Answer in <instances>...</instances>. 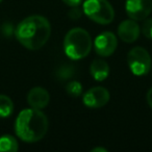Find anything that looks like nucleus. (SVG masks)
<instances>
[{
    "instance_id": "20",
    "label": "nucleus",
    "mask_w": 152,
    "mask_h": 152,
    "mask_svg": "<svg viewBox=\"0 0 152 152\" xmlns=\"http://www.w3.org/2000/svg\"><path fill=\"white\" fill-rule=\"evenodd\" d=\"M92 152H107V149L103 147H95L92 149Z\"/></svg>"
},
{
    "instance_id": "1",
    "label": "nucleus",
    "mask_w": 152,
    "mask_h": 152,
    "mask_svg": "<svg viewBox=\"0 0 152 152\" xmlns=\"http://www.w3.org/2000/svg\"><path fill=\"white\" fill-rule=\"evenodd\" d=\"M50 34V23L47 18L40 15L29 16L23 19L15 30L18 42L29 50H39L45 46Z\"/></svg>"
},
{
    "instance_id": "13",
    "label": "nucleus",
    "mask_w": 152,
    "mask_h": 152,
    "mask_svg": "<svg viewBox=\"0 0 152 152\" xmlns=\"http://www.w3.org/2000/svg\"><path fill=\"white\" fill-rule=\"evenodd\" d=\"M14 112V103L10 97L0 95V118H7Z\"/></svg>"
},
{
    "instance_id": "19",
    "label": "nucleus",
    "mask_w": 152,
    "mask_h": 152,
    "mask_svg": "<svg viewBox=\"0 0 152 152\" xmlns=\"http://www.w3.org/2000/svg\"><path fill=\"white\" fill-rule=\"evenodd\" d=\"M146 98H147V102H148V104H149V106L152 108V88H150L149 91L147 92Z\"/></svg>"
},
{
    "instance_id": "18",
    "label": "nucleus",
    "mask_w": 152,
    "mask_h": 152,
    "mask_svg": "<svg viewBox=\"0 0 152 152\" xmlns=\"http://www.w3.org/2000/svg\"><path fill=\"white\" fill-rule=\"evenodd\" d=\"M63 2L70 7H79L81 4V2H83V0H63Z\"/></svg>"
},
{
    "instance_id": "21",
    "label": "nucleus",
    "mask_w": 152,
    "mask_h": 152,
    "mask_svg": "<svg viewBox=\"0 0 152 152\" xmlns=\"http://www.w3.org/2000/svg\"><path fill=\"white\" fill-rule=\"evenodd\" d=\"M0 1H1V0H0Z\"/></svg>"
},
{
    "instance_id": "3",
    "label": "nucleus",
    "mask_w": 152,
    "mask_h": 152,
    "mask_svg": "<svg viewBox=\"0 0 152 152\" xmlns=\"http://www.w3.org/2000/svg\"><path fill=\"white\" fill-rule=\"evenodd\" d=\"M93 42L90 34L86 29L75 27L70 29L64 39L65 54L73 61H79L90 54Z\"/></svg>"
},
{
    "instance_id": "4",
    "label": "nucleus",
    "mask_w": 152,
    "mask_h": 152,
    "mask_svg": "<svg viewBox=\"0 0 152 152\" xmlns=\"http://www.w3.org/2000/svg\"><path fill=\"white\" fill-rule=\"evenodd\" d=\"M83 11L85 15L95 23L107 25L114 21V7L107 0H86Z\"/></svg>"
},
{
    "instance_id": "9",
    "label": "nucleus",
    "mask_w": 152,
    "mask_h": 152,
    "mask_svg": "<svg viewBox=\"0 0 152 152\" xmlns=\"http://www.w3.org/2000/svg\"><path fill=\"white\" fill-rule=\"evenodd\" d=\"M141 29L135 20H124L118 26V37L124 43H133L139 39Z\"/></svg>"
},
{
    "instance_id": "7",
    "label": "nucleus",
    "mask_w": 152,
    "mask_h": 152,
    "mask_svg": "<svg viewBox=\"0 0 152 152\" xmlns=\"http://www.w3.org/2000/svg\"><path fill=\"white\" fill-rule=\"evenodd\" d=\"M125 11L130 19L145 20L152 12V0H126Z\"/></svg>"
},
{
    "instance_id": "12",
    "label": "nucleus",
    "mask_w": 152,
    "mask_h": 152,
    "mask_svg": "<svg viewBox=\"0 0 152 152\" xmlns=\"http://www.w3.org/2000/svg\"><path fill=\"white\" fill-rule=\"evenodd\" d=\"M19 149V145L16 140L11 134H3L0 137V152H15L18 151Z\"/></svg>"
},
{
    "instance_id": "15",
    "label": "nucleus",
    "mask_w": 152,
    "mask_h": 152,
    "mask_svg": "<svg viewBox=\"0 0 152 152\" xmlns=\"http://www.w3.org/2000/svg\"><path fill=\"white\" fill-rule=\"evenodd\" d=\"M74 75V68L70 65H63L57 70L56 76L59 80H67Z\"/></svg>"
},
{
    "instance_id": "6",
    "label": "nucleus",
    "mask_w": 152,
    "mask_h": 152,
    "mask_svg": "<svg viewBox=\"0 0 152 152\" xmlns=\"http://www.w3.org/2000/svg\"><path fill=\"white\" fill-rule=\"evenodd\" d=\"M95 51L102 57H107L114 54L118 47V38L110 31H103L96 37L94 41Z\"/></svg>"
},
{
    "instance_id": "11",
    "label": "nucleus",
    "mask_w": 152,
    "mask_h": 152,
    "mask_svg": "<svg viewBox=\"0 0 152 152\" xmlns=\"http://www.w3.org/2000/svg\"><path fill=\"white\" fill-rule=\"evenodd\" d=\"M110 66L103 59H95L90 66V73L96 81H103L110 75Z\"/></svg>"
},
{
    "instance_id": "10",
    "label": "nucleus",
    "mask_w": 152,
    "mask_h": 152,
    "mask_svg": "<svg viewBox=\"0 0 152 152\" xmlns=\"http://www.w3.org/2000/svg\"><path fill=\"white\" fill-rule=\"evenodd\" d=\"M50 96L46 89L42 87L32 88L27 94V102L30 107L36 110H43L48 105Z\"/></svg>"
},
{
    "instance_id": "5",
    "label": "nucleus",
    "mask_w": 152,
    "mask_h": 152,
    "mask_svg": "<svg viewBox=\"0 0 152 152\" xmlns=\"http://www.w3.org/2000/svg\"><path fill=\"white\" fill-rule=\"evenodd\" d=\"M127 64L131 73L135 76L147 75L151 70L152 61L149 52L143 47H134L128 52Z\"/></svg>"
},
{
    "instance_id": "14",
    "label": "nucleus",
    "mask_w": 152,
    "mask_h": 152,
    "mask_svg": "<svg viewBox=\"0 0 152 152\" xmlns=\"http://www.w3.org/2000/svg\"><path fill=\"white\" fill-rule=\"evenodd\" d=\"M66 92L72 97H79L83 94V85L79 81L72 80L66 86Z\"/></svg>"
},
{
    "instance_id": "8",
    "label": "nucleus",
    "mask_w": 152,
    "mask_h": 152,
    "mask_svg": "<svg viewBox=\"0 0 152 152\" xmlns=\"http://www.w3.org/2000/svg\"><path fill=\"white\" fill-rule=\"evenodd\" d=\"M110 92L103 87H94L88 90L83 96V102L87 107L99 108L110 101Z\"/></svg>"
},
{
    "instance_id": "17",
    "label": "nucleus",
    "mask_w": 152,
    "mask_h": 152,
    "mask_svg": "<svg viewBox=\"0 0 152 152\" xmlns=\"http://www.w3.org/2000/svg\"><path fill=\"white\" fill-rule=\"evenodd\" d=\"M80 16H81V11L79 10L78 7H73V10L70 11V13H69V17L73 20H77L78 18H80Z\"/></svg>"
},
{
    "instance_id": "16",
    "label": "nucleus",
    "mask_w": 152,
    "mask_h": 152,
    "mask_svg": "<svg viewBox=\"0 0 152 152\" xmlns=\"http://www.w3.org/2000/svg\"><path fill=\"white\" fill-rule=\"evenodd\" d=\"M142 32L147 39L152 40V18H149V19L146 18L143 27H142Z\"/></svg>"
},
{
    "instance_id": "2",
    "label": "nucleus",
    "mask_w": 152,
    "mask_h": 152,
    "mask_svg": "<svg viewBox=\"0 0 152 152\" xmlns=\"http://www.w3.org/2000/svg\"><path fill=\"white\" fill-rule=\"evenodd\" d=\"M48 119L41 110L26 108L20 112L15 122V132L26 143H36L46 135Z\"/></svg>"
}]
</instances>
